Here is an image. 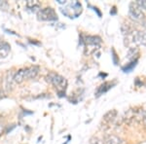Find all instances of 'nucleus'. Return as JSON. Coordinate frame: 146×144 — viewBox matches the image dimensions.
<instances>
[{
  "label": "nucleus",
  "instance_id": "f257e3e1",
  "mask_svg": "<svg viewBox=\"0 0 146 144\" xmlns=\"http://www.w3.org/2000/svg\"><path fill=\"white\" fill-rule=\"evenodd\" d=\"M47 81L50 82L52 85L56 87L58 90V92H64L65 88H66L67 82L62 76H60V74H56L55 72H51L47 75Z\"/></svg>",
  "mask_w": 146,
  "mask_h": 144
},
{
  "label": "nucleus",
  "instance_id": "f03ea898",
  "mask_svg": "<svg viewBox=\"0 0 146 144\" xmlns=\"http://www.w3.org/2000/svg\"><path fill=\"white\" fill-rule=\"evenodd\" d=\"M37 17L40 21H56L58 20V15L53 8L47 7L44 9H40L37 12Z\"/></svg>",
  "mask_w": 146,
  "mask_h": 144
},
{
  "label": "nucleus",
  "instance_id": "7ed1b4c3",
  "mask_svg": "<svg viewBox=\"0 0 146 144\" xmlns=\"http://www.w3.org/2000/svg\"><path fill=\"white\" fill-rule=\"evenodd\" d=\"M129 15L131 19L135 21H140L141 19H143V13L141 11V9L136 5V3H131L129 5Z\"/></svg>",
  "mask_w": 146,
  "mask_h": 144
},
{
  "label": "nucleus",
  "instance_id": "20e7f679",
  "mask_svg": "<svg viewBox=\"0 0 146 144\" xmlns=\"http://www.w3.org/2000/svg\"><path fill=\"white\" fill-rule=\"evenodd\" d=\"M23 72H25V80L31 79V78H34L37 74H38L39 67H37V66H30V67L23 68Z\"/></svg>",
  "mask_w": 146,
  "mask_h": 144
},
{
  "label": "nucleus",
  "instance_id": "39448f33",
  "mask_svg": "<svg viewBox=\"0 0 146 144\" xmlns=\"http://www.w3.org/2000/svg\"><path fill=\"white\" fill-rule=\"evenodd\" d=\"M11 50V46L5 41L0 42V58H4L9 55Z\"/></svg>",
  "mask_w": 146,
  "mask_h": 144
},
{
  "label": "nucleus",
  "instance_id": "423d86ee",
  "mask_svg": "<svg viewBox=\"0 0 146 144\" xmlns=\"http://www.w3.org/2000/svg\"><path fill=\"white\" fill-rule=\"evenodd\" d=\"M105 144H125V141L119 136H116L114 134H110V135H107L105 137L104 140Z\"/></svg>",
  "mask_w": 146,
  "mask_h": 144
},
{
  "label": "nucleus",
  "instance_id": "0eeeda50",
  "mask_svg": "<svg viewBox=\"0 0 146 144\" xmlns=\"http://www.w3.org/2000/svg\"><path fill=\"white\" fill-rule=\"evenodd\" d=\"M27 7L29 11L33 12V13H36L40 10L41 8V4H40L39 1L37 0H28L27 1Z\"/></svg>",
  "mask_w": 146,
  "mask_h": 144
},
{
  "label": "nucleus",
  "instance_id": "6e6552de",
  "mask_svg": "<svg viewBox=\"0 0 146 144\" xmlns=\"http://www.w3.org/2000/svg\"><path fill=\"white\" fill-rule=\"evenodd\" d=\"M135 44L146 45V30H142V31L136 32Z\"/></svg>",
  "mask_w": 146,
  "mask_h": 144
},
{
  "label": "nucleus",
  "instance_id": "1a4fd4ad",
  "mask_svg": "<svg viewBox=\"0 0 146 144\" xmlns=\"http://www.w3.org/2000/svg\"><path fill=\"white\" fill-rule=\"evenodd\" d=\"M138 49L136 47H131L129 49V52H128V58L131 60V61L133 60H136L138 58Z\"/></svg>",
  "mask_w": 146,
  "mask_h": 144
},
{
  "label": "nucleus",
  "instance_id": "9d476101",
  "mask_svg": "<svg viewBox=\"0 0 146 144\" xmlns=\"http://www.w3.org/2000/svg\"><path fill=\"white\" fill-rule=\"evenodd\" d=\"M86 45H100L101 43V39L98 36H87L85 38Z\"/></svg>",
  "mask_w": 146,
  "mask_h": 144
},
{
  "label": "nucleus",
  "instance_id": "9b49d317",
  "mask_svg": "<svg viewBox=\"0 0 146 144\" xmlns=\"http://www.w3.org/2000/svg\"><path fill=\"white\" fill-rule=\"evenodd\" d=\"M112 86H113V84H111V83H104V84H102L100 87H98V91H96V96H100V94H102L103 93H106L108 90L112 88Z\"/></svg>",
  "mask_w": 146,
  "mask_h": 144
},
{
  "label": "nucleus",
  "instance_id": "f8f14e48",
  "mask_svg": "<svg viewBox=\"0 0 146 144\" xmlns=\"http://www.w3.org/2000/svg\"><path fill=\"white\" fill-rule=\"evenodd\" d=\"M116 116H117V111L110 110V111H108L104 116H103V120H104V122H106V123H111L115 120Z\"/></svg>",
  "mask_w": 146,
  "mask_h": 144
},
{
  "label": "nucleus",
  "instance_id": "ddd939ff",
  "mask_svg": "<svg viewBox=\"0 0 146 144\" xmlns=\"http://www.w3.org/2000/svg\"><path fill=\"white\" fill-rule=\"evenodd\" d=\"M136 63H137V60H133L131 62L128 63V64H127L126 66L122 67V70H123L124 72H131V70H133V68L135 67Z\"/></svg>",
  "mask_w": 146,
  "mask_h": 144
},
{
  "label": "nucleus",
  "instance_id": "4468645a",
  "mask_svg": "<svg viewBox=\"0 0 146 144\" xmlns=\"http://www.w3.org/2000/svg\"><path fill=\"white\" fill-rule=\"evenodd\" d=\"M90 143L91 144H104L100 138L96 137V136H93V137L90 139Z\"/></svg>",
  "mask_w": 146,
  "mask_h": 144
},
{
  "label": "nucleus",
  "instance_id": "2eb2a0df",
  "mask_svg": "<svg viewBox=\"0 0 146 144\" xmlns=\"http://www.w3.org/2000/svg\"><path fill=\"white\" fill-rule=\"evenodd\" d=\"M136 5L139 7L140 9L146 10V0H138V1L136 2Z\"/></svg>",
  "mask_w": 146,
  "mask_h": 144
},
{
  "label": "nucleus",
  "instance_id": "dca6fc26",
  "mask_svg": "<svg viewBox=\"0 0 146 144\" xmlns=\"http://www.w3.org/2000/svg\"><path fill=\"white\" fill-rule=\"evenodd\" d=\"M112 54H113V61H114V63L115 64H117V62H118V60H117V55H116V53H115V51H114V49H112Z\"/></svg>",
  "mask_w": 146,
  "mask_h": 144
},
{
  "label": "nucleus",
  "instance_id": "f3484780",
  "mask_svg": "<svg viewBox=\"0 0 146 144\" xmlns=\"http://www.w3.org/2000/svg\"><path fill=\"white\" fill-rule=\"evenodd\" d=\"M142 121H143L144 125L146 126V111H144V112H143V114H142Z\"/></svg>",
  "mask_w": 146,
  "mask_h": 144
},
{
  "label": "nucleus",
  "instance_id": "a211bd4d",
  "mask_svg": "<svg viewBox=\"0 0 146 144\" xmlns=\"http://www.w3.org/2000/svg\"><path fill=\"white\" fill-rule=\"evenodd\" d=\"M58 2L60 4H65V3H66V1H63V0H58Z\"/></svg>",
  "mask_w": 146,
  "mask_h": 144
},
{
  "label": "nucleus",
  "instance_id": "6ab92c4d",
  "mask_svg": "<svg viewBox=\"0 0 146 144\" xmlns=\"http://www.w3.org/2000/svg\"><path fill=\"white\" fill-rule=\"evenodd\" d=\"M115 13H116V8L114 7V8H113V12H112V13H110V14H115Z\"/></svg>",
  "mask_w": 146,
  "mask_h": 144
}]
</instances>
